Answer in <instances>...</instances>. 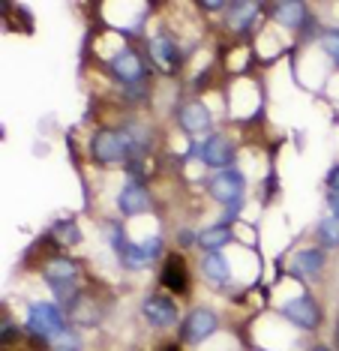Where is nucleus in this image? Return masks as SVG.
<instances>
[{
    "label": "nucleus",
    "mask_w": 339,
    "mask_h": 351,
    "mask_svg": "<svg viewBox=\"0 0 339 351\" xmlns=\"http://www.w3.org/2000/svg\"><path fill=\"white\" fill-rule=\"evenodd\" d=\"M27 327L39 337H60L63 330H67V322H63V313L58 303H34V306L27 309Z\"/></svg>",
    "instance_id": "1"
},
{
    "label": "nucleus",
    "mask_w": 339,
    "mask_h": 351,
    "mask_svg": "<svg viewBox=\"0 0 339 351\" xmlns=\"http://www.w3.org/2000/svg\"><path fill=\"white\" fill-rule=\"evenodd\" d=\"M91 154H93L96 162H102V165L126 159V147H124V138H120V132H115V130H100V132L93 135V141H91Z\"/></svg>",
    "instance_id": "2"
},
{
    "label": "nucleus",
    "mask_w": 339,
    "mask_h": 351,
    "mask_svg": "<svg viewBox=\"0 0 339 351\" xmlns=\"http://www.w3.org/2000/svg\"><path fill=\"white\" fill-rule=\"evenodd\" d=\"M244 189H246L244 174L234 171V169H225L211 180V195L222 204H237L240 195H244Z\"/></svg>",
    "instance_id": "3"
},
{
    "label": "nucleus",
    "mask_w": 339,
    "mask_h": 351,
    "mask_svg": "<svg viewBox=\"0 0 339 351\" xmlns=\"http://www.w3.org/2000/svg\"><path fill=\"white\" fill-rule=\"evenodd\" d=\"M180 333L187 342H204L211 333H216V315L211 309H192L180 327Z\"/></svg>",
    "instance_id": "4"
},
{
    "label": "nucleus",
    "mask_w": 339,
    "mask_h": 351,
    "mask_svg": "<svg viewBox=\"0 0 339 351\" xmlns=\"http://www.w3.org/2000/svg\"><path fill=\"white\" fill-rule=\"evenodd\" d=\"M282 315H285L292 324H297V327H306V330L318 327V322H321L318 306H316V303H312L309 298H294V300H288L285 306H282Z\"/></svg>",
    "instance_id": "5"
},
{
    "label": "nucleus",
    "mask_w": 339,
    "mask_h": 351,
    "mask_svg": "<svg viewBox=\"0 0 339 351\" xmlns=\"http://www.w3.org/2000/svg\"><path fill=\"white\" fill-rule=\"evenodd\" d=\"M144 318H148L150 324H156V327L174 324V318H177L174 300L172 298H163V294H156V298H148V300H144Z\"/></svg>",
    "instance_id": "6"
},
{
    "label": "nucleus",
    "mask_w": 339,
    "mask_h": 351,
    "mask_svg": "<svg viewBox=\"0 0 339 351\" xmlns=\"http://www.w3.org/2000/svg\"><path fill=\"white\" fill-rule=\"evenodd\" d=\"M148 193H144V186L141 183H135V180H129L124 189H120V195H117V207H120V213L124 217H135V213H144L148 210Z\"/></svg>",
    "instance_id": "7"
},
{
    "label": "nucleus",
    "mask_w": 339,
    "mask_h": 351,
    "mask_svg": "<svg viewBox=\"0 0 339 351\" xmlns=\"http://www.w3.org/2000/svg\"><path fill=\"white\" fill-rule=\"evenodd\" d=\"M111 73H115L120 82L132 84V82H139V78L144 75V66H141L139 54H135L132 49H124L120 54H115V60H111Z\"/></svg>",
    "instance_id": "8"
},
{
    "label": "nucleus",
    "mask_w": 339,
    "mask_h": 351,
    "mask_svg": "<svg viewBox=\"0 0 339 351\" xmlns=\"http://www.w3.org/2000/svg\"><path fill=\"white\" fill-rule=\"evenodd\" d=\"M201 159H204L207 165H213V169L225 171V165H231V159H234L231 141H225L222 135H213V138L204 141V147H201Z\"/></svg>",
    "instance_id": "9"
},
{
    "label": "nucleus",
    "mask_w": 339,
    "mask_h": 351,
    "mask_svg": "<svg viewBox=\"0 0 339 351\" xmlns=\"http://www.w3.org/2000/svg\"><path fill=\"white\" fill-rule=\"evenodd\" d=\"M163 285L168 291H174V294H183L187 291V285H189V274H187V265H183V258L180 255H172V258L165 261V267H163Z\"/></svg>",
    "instance_id": "10"
},
{
    "label": "nucleus",
    "mask_w": 339,
    "mask_h": 351,
    "mask_svg": "<svg viewBox=\"0 0 339 351\" xmlns=\"http://www.w3.org/2000/svg\"><path fill=\"white\" fill-rule=\"evenodd\" d=\"M180 126L187 132H204L211 130V111H207L201 102H187V106L180 108Z\"/></svg>",
    "instance_id": "11"
},
{
    "label": "nucleus",
    "mask_w": 339,
    "mask_h": 351,
    "mask_svg": "<svg viewBox=\"0 0 339 351\" xmlns=\"http://www.w3.org/2000/svg\"><path fill=\"white\" fill-rule=\"evenodd\" d=\"M78 274V267L72 265L69 258H51L45 265L43 270V276H45V282L48 285H63V282H72V276Z\"/></svg>",
    "instance_id": "12"
},
{
    "label": "nucleus",
    "mask_w": 339,
    "mask_h": 351,
    "mask_svg": "<svg viewBox=\"0 0 339 351\" xmlns=\"http://www.w3.org/2000/svg\"><path fill=\"white\" fill-rule=\"evenodd\" d=\"M321 265H325V252L321 250H301L292 261V270L301 276H316L321 270Z\"/></svg>",
    "instance_id": "13"
},
{
    "label": "nucleus",
    "mask_w": 339,
    "mask_h": 351,
    "mask_svg": "<svg viewBox=\"0 0 339 351\" xmlns=\"http://www.w3.org/2000/svg\"><path fill=\"white\" fill-rule=\"evenodd\" d=\"M150 51H153V60H156L159 66L165 69V73H174V66H177V49H174L172 39L156 36L150 43Z\"/></svg>",
    "instance_id": "14"
},
{
    "label": "nucleus",
    "mask_w": 339,
    "mask_h": 351,
    "mask_svg": "<svg viewBox=\"0 0 339 351\" xmlns=\"http://www.w3.org/2000/svg\"><path fill=\"white\" fill-rule=\"evenodd\" d=\"M204 276L213 279L216 285H222V282H229L231 279V267H229V261L222 258V252H211L204 258Z\"/></svg>",
    "instance_id": "15"
},
{
    "label": "nucleus",
    "mask_w": 339,
    "mask_h": 351,
    "mask_svg": "<svg viewBox=\"0 0 339 351\" xmlns=\"http://www.w3.org/2000/svg\"><path fill=\"white\" fill-rule=\"evenodd\" d=\"M229 241H231V228L222 226V222L220 226H213V228H207L204 234H198V243L204 246V250H211V252H220Z\"/></svg>",
    "instance_id": "16"
},
{
    "label": "nucleus",
    "mask_w": 339,
    "mask_h": 351,
    "mask_svg": "<svg viewBox=\"0 0 339 351\" xmlns=\"http://www.w3.org/2000/svg\"><path fill=\"white\" fill-rule=\"evenodd\" d=\"M120 138H124L126 156H139V154H144V147H148V132L139 130V126H126V130H120Z\"/></svg>",
    "instance_id": "17"
},
{
    "label": "nucleus",
    "mask_w": 339,
    "mask_h": 351,
    "mask_svg": "<svg viewBox=\"0 0 339 351\" xmlns=\"http://www.w3.org/2000/svg\"><path fill=\"white\" fill-rule=\"evenodd\" d=\"M303 15H306L303 3H279V6H277V19L282 21V25H288V27H297V25H301Z\"/></svg>",
    "instance_id": "18"
},
{
    "label": "nucleus",
    "mask_w": 339,
    "mask_h": 351,
    "mask_svg": "<svg viewBox=\"0 0 339 351\" xmlns=\"http://www.w3.org/2000/svg\"><path fill=\"white\" fill-rule=\"evenodd\" d=\"M120 258H124V265L126 267H132V270H139V267H144L150 261V255L141 250V246H132V243H126L124 250H120Z\"/></svg>",
    "instance_id": "19"
},
{
    "label": "nucleus",
    "mask_w": 339,
    "mask_h": 351,
    "mask_svg": "<svg viewBox=\"0 0 339 351\" xmlns=\"http://www.w3.org/2000/svg\"><path fill=\"white\" fill-rule=\"evenodd\" d=\"M318 241L325 246H339V219L327 217L318 222Z\"/></svg>",
    "instance_id": "20"
},
{
    "label": "nucleus",
    "mask_w": 339,
    "mask_h": 351,
    "mask_svg": "<svg viewBox=\"0 0 339 351\" xmlns=\"http://www.w3.org/2000/svg\"><path fill=\"white\" fill-rule=\"evenodd\" d=\"M229 10H231V25H234V27H244L246 21L255 15L258 6H255V3H231Z\"/></svg>",
    "instance_id": "21"
},
{
    "label": "nucleus",
    "mask_w": 339,
    "mask_h": 351,
    "mask_svg": "<svg viewBox=\"0 0 339 351\" xmlns=\"http://www.w3.org/2000/svg\"><path fill=\"white\" fill-rule=\"evenodd\" d=\"M51 346H54V351H78L82 348V339H78L75 330H63L60 337L51 339Z\"/></svg>",
    "instance_id": "22"
},
{
    "label": "nucleus",
    "mask_w": 339,
    "mask_h": 351,
    "mask_svg": "<svg viewBox=\"0 0 339 351\" xmlns=\"http://www.w3.org/2000/svg\"><path fill=\"white\" fill-rule=\"evenodd\" d=\"M54 237H58L60 243H78L82 241V231L72 226V222H58V226H54Z\"/></svg>",
    "instance_id": "23"
},
{
    "label": "nucleus",
    "mask_w": 339,
    "mask_h": 351,
    "mask_svg": "<svg viewBox=\"0 0 339 351\" xmlns=\"http://www.w3.org/2000/svg\"><path fill=\"white\" fill-rule=\"evenodd\" d=\"M321 45H325V51H330L336 58L339 54V30H325V34H321Z\"/></svg>",
    "instance_id": "24"
},
{
    "label": "nucleus",
    "mask_w": 339,
    "mask_h": 351,
    "mask_svg": "<svg viewBox=\"0 0 339 351\" xmlns=\"http://www.w3.org/2000/svg\"><path fill=\"white\" fill-rule=\"evenodd\" d=\"M141 250H144V252H148L150 258H153V255H156L159 250H163V243H159V237H148V241L141 243Z\"/></svg>",
    "instance_id": "25"
},
{
    "label": "nucleus",
    "mask_w": 339,
    "mask_h": 351,
    "mask_svg": "<svg viewBox=\"0 0 339 351\" xmlns=\"http://www.w3.org/2000/svg\"><path fill=\"white\" fill-rule=\"evenodd\" d=\"M327 207H330V213L339 219V193H330L327 195Z\"/></svg>",
    "instance_id": "26"
},
{
    "label": "nucleus",
    "mask_w": 339,
    "mask_h": 351,
    "mask_svg": "<svg viewBox=\"0 0 339 351\" xmlns=\"http://www.w3.org/2000/svg\"><path fill=\"white\" fill-rule=\"evenodd\" d=\"M327 183H330V189H334V193H339V165L327 174Z\"/></svg>",
    "instance_id": "27"
},
{
    "label": "nucleus",
    "mask_w": 339,
    "mask_h": 351,
    "mask_svg": "<svg viewBox=\"0 0 339 351\" xmlns=\"http://www.w3.org/2000/svg\"><path fill=\"white\" fill-rule=\"evenodd\" d=\"M312 351H330V348H325V346H318V348H312Z\"/></svg>",
    "instance_id": "28"
},
{
    "label": "nucleus",
    "mask_w": 339,
    "mask_h": 351,
    "mask_svg": "<svg viewBox=\"0 0 339 351\" xmlns=\"http://www.w3.org/2000/svg\"><path fill=\"white\" fill-rule=\"evenodd\" d=\"M336 63H339V54H336Z\"/></svg>",
    "instance_id": "29"
}]
</instances>
